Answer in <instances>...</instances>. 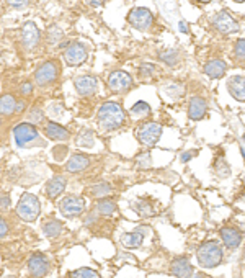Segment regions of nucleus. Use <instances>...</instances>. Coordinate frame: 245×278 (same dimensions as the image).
I'll list each match as a JSON object with an SVG mask.
<instances>
[{"label": "nucleus", "instance_id": "1", "mask_svg": "<svg viewBox=\"0 0 245 278\" xmlns=\"http://www.w3.org/2000/svg\"><path fill=\"white\" fill-rule=\"evenodd\" d=\"M224 257H225L224 246L219 241H214V239L204 241L203 244H200V247L196 249L198 263H200L203 268L219 267L221 263L224 262Z\"/></svg>", "mask_w": 245, "mask_h": 278}, {"label": "nucleus", "instance_id": "2", "mask_svg": "<svg viewBox=\"0 0 245 278\" xmlns=\"http://www.w3.org/2000/svg\"><path fill=\"white\" fill-rule=\"evenodd\" d=\"M126 113L118 102H105L98 108V123L103 129L113 131L124 125Z\"/></svg>", "mask_w": 245, "mask_h": 278}, {"label": "nucleus", "instance_id": "3", "mask_svg": "<svg viewBox=\"0 0 245 278\" xmlns=\"http://www.w3.org/2000/svg\"><path fill=\"white\" fill-rule=\"evenodd\" d=\"M41 213V203L40 198L33 193H23L20 201L17 205V214L20 216L26 223H33Z\"/></svg>", "mask_w": 245, "mask_h": 278}, {"label": "nucleus", "instance_id": "4", "mask_svg": "<svg viewBox=\"0 0 245 278\" xmlns=\"http://www.w3.org/2000/svg\"><path fill=\"white\" fill-rule=\"evenodd\" d=\"M136 136H138L139 143L147 146V148H152L159 143L160 136H162V125L155 123V121H147V123H143L136 131Z\"/></svg>", "mask_w": 245, "mask_h": 278}, {"label": "nucleus", "instance_id": "5", "mask_svg": "<svg viewBox=\"0 0 245 278\" xmlns=\"http://www.w3.org/2000/svg\"><path fill=\"white\" fill-rule=\"evenodd\" d=\"M213 26L219 35H234L239 31V21L227 10H219L213 17Z\"/></svg>", "mask_w": 245, "mask_h": 278}, {"label": "nucleus", "instance_id": "6", "mask_svg": "<svg viewBox=\"0 0 245 278\" xmlns=\"http://www.w3.org/2000/svg\"><path fill=\"white\" fill-rule=\"evenodd\" d=\"M219 237L223 241L224 249H229V251H235L244 242V233L237 226H224V228H221Z\"/></svg>", "mask_w": 245, "mask_h": 278}, {"label": "nucleus", "instance_id": "7", "mask_svg": "<svg viewBox=\"0 0 245 278\" xmlns=\"http://www.w3.org/2000/svg\"><path fill=\"white\" fill-rule=\"evenodd\" d=\"M128 21L131 26H134L136 30H141V31H145L152 26L154 23V15L149 8H144V7H138V8H133L131 13L128 15Z\"/></svg>", "mask_w": 245, "mask_h": 278}, {"label": "nucleus", "instance_id": "8", "mask_svg": "<svg viewBox=\"0 0 245 278\" xmlns=\"http://www.w3.org/2000/svg\"><path fill=\"white\" fill-rule=\"evenodd\" d=\"M59 210L65 218H75V216H80L83 213V210H85V201L80 196L67 195L59 201Z\"/></svg>", "mask_w": 245, "mask_h": 278}, {"label": "nucleus", "instance_id": "9", "mask_svg": "<svg viewBox=\"0 0 245 278\" xmlns=\"http://www.w3.org/2000/svg\"><path fill=\"white\" fill-rule=\"evenodd\" d=\"M13 138H15L18 148H26V146L35 143L36 139H40V134L31 123H20L13 129Z\"/></svg>", "mask_w": 245, "mask_h": 278}, {"label": "nucleus", "instance_id": "10", "mask_svg": "<svg viewBox=\"0 0 245 278\" xmlns=\"http://www.w3.org/2000/svg\"><path fill=\"white\" fill-rule=\"evenodd\" d=\"M108 87L115 93H124L133 87V77L126 70H115L108 77Z\"/></svg>", "mask_w": 245, "mask_h": 278}, {"label": "nucleus", "instance_id": "11", "mask_svg": "<svg viewBox=\"0 0 245 278\" xmlns=\"http://www.w3.org/2000/svg\"><path fill=\"white\" fill-rule=\"evenodd\" d=\"M147 233H149L147 226H139V228H136L134 231H131V233H122L120 241L124 249H129V251L131 249H139L143 246L144 237Z\"/></svg>", "mask_w": 245, "mask_h": 278}, {"label": "nucleus", "instance_id": "12", "mask_svg": "<svg viewBox=\"0 0 245 278\" xmlns=\"http://www.w3.org/2000/svg\"><path fill=\"white\" fill-rule=\"evenodd\" d=\"M58 72H59L58 64L53 63V61H48V63H44L43 65H40V69L36 70L35 82L40 87H44L58 79Z\"/></svg>", "mask_w": 245, "mask_h": 278}, {"label": "nucleus", "instance_id": "13", "mask_svg": "<svg viewBox=\"0 0 245 278\" xmlns=\"http://www.w3.org/2000/svg\"><path fill=\"white\" fill-rule=\"evenodd\" d=\"M28 272L33 278H43L49 272V260L44 254H33L28 260Z\"/></svg>", "mask_w": 245, "mask_h": 278}, {"label": "nucleus", "instance_id": "14", "mask_svg": "<svg viewBox=\"0 0 245 278\" xmlns=\"http://www.w3.org/2000/svg\"><path fill=\"white\" fill-rule=\"evenodd\" d=\"M87 48L79 41H74V43L69 44V48L65 49L64 53V59L69 65H80L85 63L87 59Z\"/></svg>", "mask_w": 245, "mask_h": 278}, {"label": "nucleus", "instance_id": "15", "mask_svg": "<svg viewBox=\"0 0 245 278\" xmlns=\"http://www.w3.org/2000/svg\"><path fill=\"white\" fill-rule=\"evenodd\" d=\"M168 270H170L172 275L177 277V278H191V275L195 273V268H193L190 258H188L186 256L173 258V260L170 262Z\"/></svg>", "mask_w": 245, "mask_h": 278}, {"label": "nucleus", "instance_id": "16", "mask_svg": "<svg viewBox=\"0 0 245 278\" xmlns=\"http://www.w3.org/2000/svg\"><path fill=\"white\" fill-rule=\"evenodd\" d=\"M21 43L26 49L36 48L40 43V30L33 21H26L21 28Z\"/></svg>", "mask_w": 245, "mask_h": 278}, {"label": "nucleus", "instance_id": "17", "mask_svg": "<svg viewBox=\"0 0 245 278\" xmlns=\"http://www.w3.org/2000/svg\"><path fill=\"white\" fill-rule=\"evenodd\" d=\"M208 113V102L203 97H191L190 103H188V116L193 121H200L206 116Z\"/></svg>", "mask_w": 245, "mask_h": 278}, {"label": "nucleus", "instance_id": "18", "mask_svg": "<svg viewBox=\"0 0 245 278\" xmlns=\"http://www.w3.org/2000/svg\"><path fill=\"white\" fill-rule=\"evenodd\" d=\"M74 84L80 95H92V93L97 92L98 87V81L95 75H80V77L75 79Z\"/></svg>", "mask_w": 245, "mask_h": 278}, {"label": "nucleus", "instance_id": "19", "mask_svg": "<svg viewBox=\"0 0 245 278\" xmlns=\"http://www.w3.org/2000/svg\"><path fill=\"white\" fill-rule=\"evenodd\" d=\"M227 90L230 97L237 102H245V75H234L227 82Z\"/></svg>", "mask_w": 245, "mask_h": 278}, {"label": "nucleus", "instance_id": "20", "mask_svg": "<svg viewBox=\"0 0 245 278\" xmlns=\"http://www.w3.org/2000/svg\"><path fill=\"white\" fill-rule=\"evenodd\" d=\"M65 185H67L65 177L54 175L51 180H48V183H46V195H48V198H51V200H54V198H58L61 193L65 190Z\"/></svg>", "mask_w": 245, "mask_h": 278}, {"label": "nucleus", "instance_id": "21", "mask_svg": "<svg viewBox=\"0 0 245 278\" xmlns=\"http://www.w3.org/2000/svg\"><path fill=\"white\" fill-rule=\"evenodd\" d=\"M88 166H90V159H88L85 154H75L67 161L65 169H67V172L70 173H79L88 169Z\"/></svg>", "mask_w": 245, "mask_h": 278}, {"label": "nucleus", "instance_id": "22", "mask_svg": "<svg viewBox=\"0 0 245 278\" xmlns=\"http://www.w3.org/2000/svg\"><path fill=\"white\" fill-rule=\"evenodd\" d=\"M227 70V64L223 59H211L204 64V74L209 79H221Z\"/></svg>", "mask_w": 245, "mask_h": 278}, {"label": "nucleus", "instance_id": "23", "mask_svg": "<svg viewBox=\"0 0 245 278\" xmlns=\"http://www.w3.org/2000/svg\"><path fill=\"white\" fill-rule=\"evenodd\" d=\"M131 208H133L141 218H152V216L157 214V206L154 203H150L149 200H144V198L136 200L134 203L131 205Z\"/></svg>", "mask_w": 245, "mask_h": 278}, {"label": "nucleus", "instance_id": "24", "mask_svg": "<svg viewBox=\"0 0 245 278\" xmlns=\"http://www.w3.org/2000/svg\"><path fill=\"white\" fill-rule=\"evenodd\" d=\"M46 136L54 141H67L70 133L64 128V126L54 123V121H49L48 126H46Z\"/></svg>", "mask_w": 245, "mask_h": 278}, {"label": "nucleus", "instance_id": "25", "mask_svg": "<svg viewBox=\"0 0 245 278\" xmlns=\"http://www.w3.org/2000/svg\"><path fill=\"white\" fill-rule=\"evenodd\" d=\"M15 111H18V103L15 97L8 95V93L0 97V115H12Z\"/></svg>", "mask_w": 245, "mask_h": 278}, {"label": "nucleus", "instance_id": "26", "mask_svg": "<svg viewBox=\"0 0 245 278\" xmlns=\"http://www.w3.org/2000/svg\"><path fill=\"white\" fill-rule=\"evenodd\" d=\"M43 233L46 237H49V239L59 237L61 233H62V223H61L59 219H48L43 224Z\"/></svg>", "mask_w": 245, "mask_h": 278}, {"label": "nucleus", "instance_id": "27", "mask_svg": "<svg viewBox=\"0 0 245 278\" xmlns=\"http://www.w3.org/2000/svg\"><path fill=\"white\" fill-rule=\"evenodd\" d=\"M97 211L102 216H111L116 211V203L110 198H98L97 201Z\"/></svg>", "mask_w": 245, "mask_h": 278}, {"label": "nucleus", "instance_id": "28", "mask_svg": "<svg viewBox=\"0 0 245 278\" xmlns=\"http://www.w3.org/2000/svg\"><path fill=\"white\" fill-rule=\"evenodd\" d=\"M93 138H95L93 131L83 129V131H80V133L77 134L75 143H77V146H80V148H92V146H93Z\"/></svg>", "mask_w": 245, "mask_h": 278}, {"label": "nucleus", "instance_id": "29", "mask_svg": "<svg viewBox=\"0 0 245 278\" xmlns=\"http://www.w3.org/2000/svg\"><path fill=\"white\" fill-rule=\"evenodd\" d=\"M88 192H90L92 196H97V198H105L106 195H110L111 193V185L106 182H102V183H97V185H93L88 188Z\"/></svg>", "mask_w": 245, "mask_h": 278}, {"label": "nucleus", "instance_id": "30", "mask_svg": "<svg viewBox=\"0 0 245 278\" xmlns=\"http://www.w3.org/2000/svg\"><path fill=\"white\" fill-rule=\"evenodd\" d=\"M213 167H214V172L218 173L221 178H227L230 175V166H229L227 162H225L224 157H221V155L214 161V166Z\"/></svg>", "mask_w": 245, "mask_h": 278}, {"label": "nucleus", "instance_id": "31", "mask_svg": "<svg viewBox=\"0 0 245 278\" xmlns=\"http://www.w3.org/2000/svg\"><path fill=\"white\" fill-rule=\"evenodd\" d=\"M160 59L163 61L167 65H175L178 64V61H180V51L178 49H167L163 51V53H160Z\"/></svg>", "mask_w": 245, "mask_h": 278}, {"label": "nucleus", "instance_id": "32", "mask_svg": "<svg viewBox=\"0 0 245 278\" xmlns=\"http://www.w3.org/2000/svg\"><path fill=\"white\" fill-rule=\"evenodd\" d=\"M69 278H100V275H98V272L93 270V268L83 267V268H77V270L70 272Z\"/></svg>", "mask_w": 245, "mask_h": 278}, {"label": "nucleus", "instance_id": "33", "mask_svg": "<svg viewBox=\"0 0 245 278\" xmlns=\"http://www.w3.org/2000/svg\"><path fill=\"white\" fill-rule=\"evenodd\" d=\"M150 107H149V103H145V102H138V103H134V107L131 108V115L136 116V118H141V116H149L150 115Z\"/></svg>", "mask_w": 245, "mask_h": 278}, {"label": "nucleus", "instance_id": "34", "mask_svg": "<svg viewBox=\"0 0 245 278\" xmlns=\"http://www.w3.org/2000/svg\"><path fill=\"white\" fill-rule=\"evenodd\" d=\"M150 166H152V157L149 152H141L136 157V167L138 169H149Z\"/></svg>", "mask_w": 245, "mask_h": 278}, {"label": "nucleus", "instance_id": "35", "mask_svg": "<svg viewBox=\"0 0 245 278\" xmlns=\"http://www.w3.org/2000/svg\"><path fill=\"white\" fill-rule=\"evenodd\" d=\"M234 56L240 61H245V38H239L234 44Z\"/></svg>", "mask_w": 245, "mask_h": 278}, {"label": "nucleus", "instance_id": "36", "mask_svg": "<svg viewBox=\"0 0 245 278\" xmlns=\"http://www.w3.org/2000/svg\"><path fill=\"white\" fill-rule=\"evenodd\" d=\"M155 70H157V67H155V64L144 63V64H141L139 74H141V77H150V75H154Z\"/></svg>", "mask_w": 245, "mask_h": 278}, {"label": "nucleus", "instance_id": "37", "mask_svg": "<svg viewBox=\"0 0 245 278\" xmlns=\"http://www.w3.org/2000/svg\"><path fill=\"white\" fill-rule=\"evenodd\" d=\"M61 38H62V31H61L58 26L51 28V30H49V43L51 44H56L61 40Z\"/></svg>", "mask_w": 245, "mask_h": 278}, {"label": "nucleus", "instance_id": "38", "mask_svg": "<svg viewBox=\"0 0 245 278\" xmlns=\"http://www.w3.org/2000/svg\"><path fill=\"white\" fill-rule=\"evenodd\" d=\"M30 120H31V123H41V121L44 120V115H43V111L40 110V108H33L31 113H30Z\"/></svg>", "mask_w": 245, "mask_h": 278}, {"label": "nucleus", "instance_id": "39", "mask_svg": "<svg viewBox=\"0 0 245 278\" xmlns=\"http://www.w3.org/2000/svg\"><path fill=\"white\" fill-rule=\"evenodd\" d=\"M7 2H8V5H10V7L21 10V8H25L28 5V2H30V0H7Z\"/></svg>", "mask_w": 245, "mask_h": 278}, {"label": "nucleus", "instance_id": "40", "mask_svg": "<svg viewBox=\"0 0 245 278\" xmlns=\"http://www.w3.org/2000/svg\"><path fill=\"white\" fill-rule=\"evenodd\" d=\"M53 152H54V157L58 159V161H62V159H64V152L67 154V146H59V148H54Z\"/></svg>", "mask_w": 245, "mask_h": 278}, {"label": "nucleus", "instance_id": "41", "mask_svg": "<svg viewBox=\"0 0 245 278\" xmlns=\"http://www.w3.org/2000/svg\"><path fill=\"white\" fill-rule=\"evenodd\" d=\"M8 231H10V228H8V223L3 218H0V239L5 237V235L8 234Z\"/></svg>", "mask_w": 245, "mask_h": 278}, {"label": "nucleus", "instance_id": "42", "mask_svg": "<svg viewBox=\"0 0 245 278\" xmlns=\"http://www.w3.org/2000/svg\"><path fill=\"white\" fill-rule=\"evenodd\" d=\"M0 206H2V208H8V206H10V196L0 195Z\"/></svg>", "mask_w": 245, "mask_h": 278}, {"label": "nucleus", "instance_id": "43", "mask_svg": "<svg viewBox=\"0 0 245 278\" xmlns=\"http://www.w3.org/2000/svg\"><path fill=\"white\" fill-rule=\"evenodd\" d=\"M33 92V87H31V84L30 82H25L21 86V93L23 95H30V93Z\"/></svg>", "mask_w": 245, "mask_h": 278}, {"label": "nucleus", "instance_id": "44", "mask_svg": "<svg viewBox=\"0 0 245 278\" xmlns=\"http://www.w3.org/2000/svg\"><path fill=\"white\" fill-rule=\"evenodd\" d=\"M178 30H180L183 35H188V33H190V28H188V25H186V21H178Z\"/></svg>", "mask_w": 245, "mask_h": 278}, {"label": "nucleus", "instance_id": "45", "mask_svg": "<svg viewBox=\"0 0 245 278\" xmlns=\"http://www.w3.org/2000/svg\"><path fill=\"white\" fill-rule=\"evenodd\" d=\"M191 157H193L191 152H183V154L180 155V161H182V162H190Z\"/></svg>", "mask_w": 245, "mask_h": 278}, {"label": "nucleus", "instance_id": "46", "mask_svg": "<svg viewBox=\"0 0 245 278\" xmlns=\"http://www.w3.org/2000/svg\"><path fill=\"white\" fill-rule=\"evenodd\" d=\"M88 5H93V7H100L103 3V0H85Z\"/></svg>", "mask_w": 245, "mask_h": 278}, {"label": "nucleus", "instance_id": "47", "mask_svg": "<svg viewBox=\"0 0 245 278\" xmlns=\"http://www.w3.org/2000/svg\"><path fill=\"white\" fill-rule=\"evenodd\" d=\"M191 278H208V275H206V273H203V272H196V273H193Z\"/></svg>", "mask_w": 245, "mask_h": 278}, {"label": "nucleus", "instance_id": "48", "mask_svg": "<svg viewBox=\"0 0 245 278\" xmlns=\"http://www.w3.org/2000/svg\"><path fill=\"white\" fill-rule=\"evenodd\" d=\"M240 154H242V157H244V161H245V149L244 148H240Z\"/></svg>", "mask_w": 245, "mask_h": 278}, {"label": "nucleus", "instance_id": "49", "mask_svg": "<svg viewBox=\"0 0 245 278\" xmlns=\"http://www.w3.org/2000/svg\"><path fill=\"white\" fill-rule=\"evenodd\" d=\"M198 2H201V3H208V2H211V0H198Z\"/></svg>", "mask_w": 245, "mask_h": 278}, {"label": "nucleus", "instance_id": "50", "mask_svg": "<svg viewBox=\"0 0 245 278\" xmlns=\"http://www.w3.org/2000/svg\"><path fill=\"white\" fill-rule=\"evenodd\" d=\"M234 2H239V3H242V2H245V0H234Z\"/></svg>", "mask_w": 245, "mask_h": 278}, {"label": "nucleus", "instance_id": "51", "mask_svg": "<svg viewBox=\"0 0 245 278\" xmlns=\"http://www.w3.org/2000/svg\"><path fill=\"white\" fill-rule=\"evenodd\" d=\"M244 143H245V134H244Z\"/></svg>", "mask_w": 245, "mask_h": 278}, {"label": "nucleus", "instance_id": "52", "mask_svg": "<svg viewBox=\"0 0 245 278\" xmlns=\"http://www.w3.org/2000/svg\"><path fill=\"white\" fill-rule=\"evenodd\" d=\"M0 126H2V121H0Z\"/></svg>", "mask_w": 245, "mask_h": 278}, {"label": "nucleus", "instance_id": "53", "mask_svg": "<svg viewBox=\"0 0 245 278\" xmlns=\"http://www.w3.org/2000/svg\"><path fill=\"white\" fill-rule=\"evenodd\" d=\"M244 257H245V254H244Z\"/></svg>", "mask_w": 245, "mask_h": 278}]
</instances>
